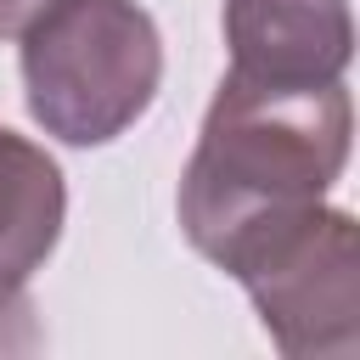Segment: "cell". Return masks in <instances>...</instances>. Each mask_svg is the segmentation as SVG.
<instances>
[{
  "mask_svg": "<svg viewBox=\"0 0 360 360\" xmlns=\"http://www.w3.org/2000/svg\"><path fill=\"white\" fill-rule=\"evenodd\" d=\"M354 107L332 84H259L225 73L180 174V231L225 276L276 231L309 219L349 163Z\"/></svg>",
  "mask_w": 360,
  "mask_h": 360,
  "instance_id": "1",
  "label": "cell"
},
{
  "mask_svg": "<svg viewBox=\"0 0 360 360\" xmlns=\"http://www.w3.org/2000/svg\"><path fill=\"white\" fill-rule=\"evenodd\" d=\"M17 39L28 118L68 146H107L158 101L163 39L135 0H51Z\"/></svg>",
  "mask_w": 360,
  "mask_h": 360,
  "instance_id": "2",
  "label": "cell"
},
{
  "mask_svg": "<svg viewBox=\"0 0 360 360\" xmlns=\"http://www.w3.org/2000/svg\"><path fill=\"white\" fill-rule=\"evenodd\" d=\"M270 343L292 360L360 354V248L354 214L315 208L309 219L259 242L236 270Z\"/></svg>",
  "mask_w": 360,
  "mask_h": 360,
  "instance_id": "3",
  "label": "cell"
},
{
  "mask_svg": "<svg viewBox=\"0 0 360 360\" xmlns=\"http://www.w3.org/2000/svg\"><path fill=\"white\" fill-rule=\"evenodd\" d=\"M231 73L259 84H332L354 56L349 0H225Z\"/></svg>",
  "mask_w": 360,
  "mask_h": 360,
  "instance_id": "4",
  "label": "cell"
},
{
  "mask_svg": "<svg viewBox=\"0 0 360 360\" xmlns=\"http://www.w3.org/2000/svg\"><path fill=\"white\" fill-rule=\"evenodd\" d=\"M68 219V186L45 146L0 124V287H28V276L56 253Z\"/></svg>",
  "mask_w": 360,
  "mask_h": 360,
  "instance_id": "5",
  "label": "cell"
},
{
  "mask_svg": "<svg viewBox=\"0 0 360 360\" xmlns=\"http://www.w3.org/2000/svg\"><path fill=\"white\" fill-rule=\"evenodd\" d=\"M45 332L34 321L28 287H0V354H39Z\"/></svg>",
  "mask_w": 360,
  "mask_h": 360,
  "instance_id": "6",
  "label": "cell"
},
{
  "mask_svg": "<svg viewBox=\"0 0 360 360\" xmlns=\"http://www.w3.org/2000/svg\"><path fill=\"white\" fill-rule=\"evenodd\" d=\"M51 0H0V39H17Z\"/></svg>",
  "mask_w": 360,
  "mask_h": 360,
  "instance_id": "7",
  "label": "cell"
}]
</instances>
